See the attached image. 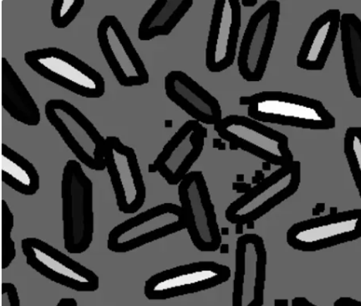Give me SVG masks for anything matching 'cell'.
<instances>
[{
  "label": "cell",
  "instance_id": "11",
  "mask_svg": "<svg viewBox=\"0 0 361 306\" xmlns=\"http://www.w3.org/2000/svg\"><path fill=\"white\" fill-rule=\"evenodd\" d=\"M180 208L187 220V231L194 247L201 252H215L223 238L218 215L212 201L209 187L201 171H192L179 183Z\"/></svg>",
  "mask_w": 361,
  "mask_h": 306
},
{
  "label": "cell",
  "instance_id": "9",
  "mask_svg": "<svg viewBox=\"0 0 361 306\" xmlns=\"http://www.w3.org/2000/svg\"><path fill=\"white\" fill-rule=\"evenodd\" d=\"M361 238V209L331 211L327 215L293 224L286 242L293 250L317 252L354 242Z\"/></svg>",
  "mask_w": 361,
  "mask_h": 306
},
{
  "label": "cell",
  "instance_id": "32",
  "mask_svg": "<svg viewBox=\"0 0 361 306\" xmlns=\"http://www.w3.org/2000/svg\"><path fill=\"white\" fill-rule=\"evenodd\" d=\"M56 306H78V302L74 298H62Z\"/></svg>",
  "mask_w": 361,
  "mask_h": 306
},
{
  "label": "cell",
  "instance_id": "28",
  "mask_svg": "<svg viewBox=\"0 0 361 306\" xmlns=\"http://www.w3.org/2000/svg\"><path fill=\"white\" fill-rule=\"evenodd\" d=\"M1 306H21L19 292L15 283H2Z\"/></svg>",
  "mask_w": 361,
  "mask_h": 306
},
{
  "label": "cell",
  "instance_id": "41",
  "mask_svg": "<svg viewBox=\"0 0 361 306\" xmlns=\"http://www.w3.org/2000/svg\"><path fill=\"white\" fill-rule=\"evenodd\" d=\"M262 169H263L264 171H270L271 164L269 163H266V161H264V163L262 164Z\"/></svg>",
  "mask_w": 361,
  "mask_h": 306
},
{
  "label": "cell",
  "instance_id": "34",
  "mask_svg": "<svg viewBox=\"0 0 361 306\" xmlns=\"http://www.w3.org/2000/svg\"><path fill=\"white\" fill-rule=\"evenodd\" d=\"M213 147L219 151H225L226 144L223 142L222 138H214Z\"/></svg>",
  "mask_w": 361,
  "mask_h": 306
},
{
  "label": "cell",
  "instance_id": "17",
  "mask_svg": "<svg viewBox=\"0 0 361 306\" xmlns=\"http://www.w3.org/2000/svg\"><path fill=\"white\" fill-rule=\"evenodd\" d=\"M166 96L192 120L202 125H213L223 119V111L215 97L194 80L186 72L173 71L165 76Z\"/></svg>",
  "mask_w": 361,
  "mask_h": 306
},
{
  "label": "cell",
  "instance_id": "3",
  "mask_svg": "<svg viewBox=\"0 0 361 306\" xmlns=\"http://www.w3.org/2000/svg\"><path fill=\"white\" fill-rule=\"evenodd\" d=\"M24 60L36 74L76 96L99 99L106 92L105 79L100 72L65 49H33L25 54Z\"/></svg>",
  "mask_w": 361,
  "mask_h": 306
},
{
  "label": "cell",
  "instance_id": "5",
  "mask_svg": "<svg viewBox=\"0 0 361 306\" xmlns=\"http://www.w3.org/2000/svg\"><path fill=\"white\" fill-rule=\"evenodd\" d=\"M214 128L220 138L229 142L230 150L241 149L274 166L295 161L286 134L250 116L228 115Z\"/></svg>",
  "mask_w": 361,
  "mask_h": 306
},
{
  "label": "cell",
  "instance_id": "25",
  "mask_svg": "<svg viewBox=\"0 0 361 306\" xmlns=\"http://www.w3.org/2000/svg\"><path fill=\"white\" fill-rule=\"evenodd\" d=\"M343 147L351 176L361 200V127H350L346 129Z\"/></svg>",
  "mask_w": 361,
  "mask_h": 306
},
{
  "label": "cell",
  "instance_id": "26",
  "mask_svg": "<svg viewBox=\"0 0 361 306\" xmlns=\"http://www.w3.org/2000/svg\"><path fill=\"white\" fill-rule=\"evenodd\" d=\"M15 226V216L6 200L1 204V267L6 269L11 267L17 255L16 243L11 237Z\"/></svg>",
  "mask_w": 361,
  "mask_h": 306
},
{
  "label": "cell",
  "instance_id": "2",
  "mask_svg": "<svg viewBox=\"0 0 361 306\" xmlns=\"http://www.w3.org/2000/svg\"><path fill=\"white\" fill-rule=\"evenodd\" d=\"M61 197L65 250L83 254L94 238L93 183L78 160L68 161L63 169Z\"/></svg>",
  "mask_w": 361,
  "mask_h": 306
},
{
  "label": "cell",
  "instance_id": "22",
  "mask_svg": "<svg viewBox=\"0 0 361 306\" xmlns=\"http://www.w3.org/2000/svg\"><path fill=\"white\" fill-rule=\"evenodd\" d=\"M1 179L8 188L24 196H34L39 190L40 177L31 161L3 143Z\"/></svg>",
  "mask_w": 361,
  "mask_h": 306
},
{
  "label": "cell",
  "instance_id": "21",
  "mask_svg": "<svg viewBox=\"0 0 361 306\" xmlns=\"http://www.w3.org/2000/svg\"><path fill=\"white\" fill-rule=\"evenodd\" d=\"M341 49L350 92L361 99V20L354 13H344L341 21Z\"/></svg>",
  "mask_w": 361,
  "mask_h": 306
},
{
  "label": "cell",
  "instance_id": "43",
  "mask_svg": "<svg viewBox=\"0 0 361 306\" xmlns=\"http://www.w3.org/2000/svg\"><path fill=\"white\" fill-rule=\"evenodd\" d=\"M237 182L238 183H243V182H245V175H243V174H238L237 175Z\"/></svg>",
  "mask_w": 361,
  "mask_h": 306
},
{
  "label": "cell",
  "instance_id": "40",
  "mask_svg": "<svg viewBox=\"0 0 361 306\" xmlns=\"http://www.w3.org/2000/svg\"><path fill=\"white\" fill-rule=\"evenodd\" d=\"M221 235L222 236H228L229 235V228L224 227L221 228Z\"/></svg>",
  "mask_w": 361,
  "mask_h": 306
},
{
  "label": "cell",
  "instance_id": "15",
  "mask_svg": "<svg viewBox=\"0 0 361 306\" xmlns=\"http://www.w3.org/2000/svg\"><path fill=\"white\" fill-rule=\"evenodd\" d=\"M207 129L195 120H189L165 144L148 173H158L171 186L179 185L204 149Z\"/></svg>",
  "mask_w": 361,
  "mask_h": 306
},
{
  "label": "cell",
  "instance_id": "33",
  "mask_svg": "<svg viewBox=\"0 0 361 306\" xmlns=\"http://www.w3.org/2000/svg\"><path fill=\"white\" fill-rule=\"evenodd\" d=\"M265 178L263 171L256 170L255 176L252 178V184H255V185H256V184L259 183L262 180H264Z\"/></svg>",
  "mask_w": 361,
  "mask_h": 306
},
{
  "label": "cell",
  "instance_id": "31",
  "mask_svg": "<svg viewBox=\"0 0 361 306\" xmlns=\"http://www.w3.org/2000/svg\"><path fill=\"white\" fill-rule=\"evenodd\" d=\"M291 306H318L310 300L305 298V297H295L292 300Z\"/></svg>",
  "mask_w": 361,
  "mask_h": 306
},
{
  "label": "cell",
  "instance_id": "19",
  "mask_svg": "<svg viewBox=\"0 0 361 306\" xmlns=\"http://www.w3.org/2000/svg\"><path fill=\"white\" fill-rule=\"evenodd\" d=\"M1 103L4 111L13 120L29 127L40 123L42 114L32 94L13 68L10 61H1Z\"/></svg>",
  "mask_w": 361,
  "mask_h": 306
},
{
  "label": "cell",
  "instance_id": "7",
  "mask_svg": "<svg viewBox=\"0 0 361 306\" xmlns=\"http://www.w3.org/2000/svg\"><path fill=\"white\" fill-rule=\"evenodd\" d=\"M281 6L268 0L248 20L238 52V70L247 82L263 80L276 39Z\"/></svg>",
  "mask_w": 361,
  "mask_h": 306
},
{
  "label": "cell",
  "instance_id": "13",
  "mask_svg": "<svg viewBox=\"0 0 361 306\" xmlns=\"http://www.w3.org/2000/svg\"><path fill=\"white\" fill-rule=\"evenodd\" d=\"M105 164L117 208L124 214L137 213L145 204L147 187L134 148L118 137H107Z\"/></svg>",
  "mask_w": 361,
  "mask_h": 306
},
{
  "label": "cell",
  "instance_id": "30",
  "mask_svg": "<svg viewBox=\"0 0 361 306\" xmlns=\"http://www.w3.org/2000/svg\"><path fill=\"white\" fill-rule=\"evenodd\" d=\"M233 190L236 191L238 193L245 195L247 192L250 191L252 188V183H233Z\"/></svg>",
  "mask_w": 361,
  "mask_h": 306
},
{
  "label": "cell",
  "instance_id": "44",
  "mask_svg": "<svg viewBox=\"0 0 361 306\" xmlns=\"http://www.w3.org/2000/svg\"><path fill=\"white\" fill-rule=\"evenodd\" d=\"M247 228L250 229V231H252V229L255 228V222H250L246 224Z\"/></svg>",
  "mask_w": 361,
  "mask_h": 306
},
{
  "label": "cell",
  "instance_id": "16",
  "mask_svg": "<svg viewBox=\"0 0 361 306\" xmlns=\"http://www.w3.org/2000/svg\"><path fill=\"white\" fill-rule=\"evenodd\" d=\"M242 27L240 0H215L205 49L211 73L227 71L235 62Z\"/></svg>",
  "mask_w": 361,
  "mask_h": 306
},
{
  "label": "cell",
  "instance_id": "27",
  "mask_svg": "<svg viewBox=\"0 0 361 306\" xmlns=\"http://www.w3.org/2000/svg\"><path fill=\"white\" fill-rule=\"evenodd\" d=\"M85 0H54L51 19L57 29H66L78 16L85 6Z\"/></svg>",
  "mask_w": 361,
  "mask_h": 306
},
{
  "label": "cell",
  "instance_id": "42",
  "mask_svg": "<svg viewBox=\"0 0 361 306\" xmlns=\"http://www.w3.org/2000/svg\"><path fill=\"white\" fill-rule=\"evenodd\" d=\"M173 121L171 120H166L165 121V128H173Z\"/></svg>",
  "mask_w": 361,
  "mask_h": 306
},
{
  "label": "cell",
  "instance_id": "23",
  "mask_svg": "<svg viewBox=\"0 0 361 306\" xmlns=\"http://www.w3.org/2000/svg\"><path fill=\"white\" fill-rule=\"evenodd\" d=\"M297 164L298 161L295 160L290 164L281 166V168L271 173L269 176L262 180L259 183L252 187L250 191L231 202V204H230L225 211V218L227 219V221L229 223L231 222L239 211L245 208L247 204H250V202L256 200L257 197L263 195L271 187L282 181L283 179L288 176H290Z\"/></svg>",
  "mask_w": 361,
  "mask_h": 306
},
{
  "label": "cell",
  "instance_id": "38",
  "mask_svg": "<svg viewBox=\"0 0 361 306\" xmlns=\"http://www.w3.org/2000/svg\"><path fill=\"white\" fill-rule=\"evenodd\" d=\"M221 255H227L229 253V245L222 244L219 247Z\"/></svg>",
  "mask_w": 361,
  "mask_h": 306
},
{
  "label": "cell",
  "instance_id": "18",
  "mask_svg": "<svg viewBox=\"0 0 361 306\" xmlns=\"http://www.w3.org/2000/svg\"><path fill=\"white\" fill-rule=\"evenodd\" d=\"M341 16L338 8H329L313 20L298 52L299 68L307 71L324 69L341 30Z\"/></svg>",
  "mask_w": 361,
  "mask_h": 306
},
{
  "label": "cell",
  "instance_id": "14",
  "mask_svg": "<svg viewBox=\"0 0 361 306\" xmlns=\"http://www.w3.org/2000/svg\"><path fill=\"white\" fill-rule=\"evenodd\" d=\"M267 264L263 238L245 233L238 238L232 306H264Z\"/></svg>",
  "mask_w": 361,
  "mask_h": 306
},
{
  "label": "cell",
  "instance_id": "36",
  "mask_svg": "<svg viewBox=\"0 0 361 306\" xmlns=\"http://www.w3.org/2000/svg\"><path fill=\"white\" fill-rule=\"evenodd\" d=\"M242 6L254 7L258 4V0H240Z\"/></svg>",
  "mask_w": 361,
  "mask_h": 306
},
{
  "label": "cell",
  "instance_id": "29",
  "mask_svg": "<svg viewBox=\"0 0 361 306\" xmlns=\"http://www.w3.org/2000/svg\"><path fill=\"white\" fill-rule=\"evenodd\" d=\"M333 306H361V301L352 297L343 296L338 298Z\"/></svg>",
  "mask_w": 361,
  "mask_h": 306
},
{
  "label": "cell",
  "instance_id": "24",
  "mask_svg": "<svg viewBox=\"0 0 361 306\" xmlns=\"http://www.w3.org/2000/svg\"><path fill=\"white\" fill-rule=\"evenodd\" d=\"M300 183L301 173H298L296 176L293 178L291 183L288 184L286 188L282 189L281 192H279L272 197H269V200L262 202L260 205L250 211V212L243 214H237L230 223L233 224H240L245 225L250 222L257 221V220L269 214L271 210H273L276 208L277 206L281 204L282 202L295 195L298 190H299Z\"/></svg>",
  "mask_w": 361,
  "mask_h": 306
},
{
  "label": "cell",
  "instance_id": "35",
  "mask_svg": "<svg viewBox=\"0 0 361 306\" xmlns=\"http://www.w3.org/2000/svg\"><path fill=\"white\" fill-rule=\"evenodd\" d=\"M324 208H326V204H318L316 205L315 208L313 209V216L318 217L320 213L324 212Z\"/></svg>",
  "mask_w": 361,
  "mask_h": 306
},
{
  "label": "cell",
  "instance_id": "37",
  "mask_svg": "<svg viewBox=\"0 0 361 306\" xmlns=\"http://www.w3.org/2000/svg\"><path fill=\"white\" fill-rule=\"evenodd\" d=\"M274 306H288V300L287 299L274 300Z\"/></svg>",
  "mask_w": 361,
  "mask_h": 306
},
{
  "label": "cell",
  "instance_id": "10",
  "mask_svg": "<svg viewBox=\"0 0 361 306\" xmlns=\"http://www.w3.org/2000/svg\"><path fill=\"white\" fill-rule=\"evenodd\" d=\"M21 250L26 264L49 281L82 293L100 288V278L92 269L39 238H23Z\"/></svg>",
  "mask_w": 361,
  "mask_h": 306
},
{
  "label": "cell",
  "instance_id": "20",
  "mask_svg": "<svg viewBox=\"0 0 361 306\" xmlns=\"http://www.w3.org/2000/svg\"><path fill=\"white\" fill-rule=\"evenodd\" d=\"M193 3V0H156L140 22L138 39L149 42L169 35L191 10Z\"/></svg>",
  "mask_w": 361,
  "mask_h": 306
},
{
  "label": "cell",
  "instance_id": "39",
  "mask_svg": "<svg viewBox=\"0 0 361 306\" xmlns=\"http://www.w3.org/2000/svg\"><path fill=\"white\" fill-rule=\"evenodd\" d=\"M243 226H245V225L243 224H235V233L236 235H243Z\"/></svg>",
  "mask_w": 361,
  "mask_h": 306
},
{
  "label": "cell",
  "instance_id": "12",
  "mask_svg": "<svg viewBox=\"0 0 361 306\" xmlns=\"http://www.w3.org/2000/svg\"><path fill=\"white\" fill-rule=\"evenodd\" d=\"M104 59L121 87H142L150 82V75L118 18L103 17L97 30Z\"/></svg>",
  "mask_w": 361,
  "mask_h": 306
},
{
  "label": "cell",
  "instance_id": "4",
  "mask_svg": "<svg viewBox=\"0 0 361 306\" xmlns=\"http://www.w3.org/2000/svg\"><path fill=\"white\" fill-rule=\"evenodd\" d=\"M44 114L81 164L97 172L106 169V138L82 111L64 99H51Z\"/></svg>",
  "mask_w": 361,
  "mask_h": 306
},
{
  "label": "cell",
  "instance_id": "6",
  "mask_svg": "<svg viewBox=\"0 0 361 306\" xmlns=\"http://www.w3.org/2000/svg\"><path fill=\"white\" fill-rule=\"evenodd\" d=\"M187 228L180 206L164 202L152 207L113 228L107 236V249L126 254Z\"/></svg>",
  "mask_w": 361,
  "mask_h": 306
},
{
  "label": "cell",
  "instance_id": "8",
  "mask_svg": "<svg viewBox=\"0 0 361 306\" xmlns=\"http://www.w3.org/2000/svg\"><path fill=\"white\" fill-rule=\"evenodd\" d=\"M230 278L231 269L227 265L198 261L153 274L144 285V295L149 300H168L214 289Z\"/></svg>",
  "mask_w": 361,
  "mask_h": 306
},
{
  "label": "cell",
  "instance_id": "1",
  "mask_svg": "<svg viewBox=\"0 0 361 306\" xmlns=\"http://www.w3.org/2000/svg\"><path fill=\"white\" fill-rule=\"evenodd\" d=\"M239 105L247 106V116L262 123L311 130H329L336 119L322 102L290 92L267 91L243 96Z\"/></svg>",
  "mask_w": 361,
  "mask_h": 306
}]
</instances>
